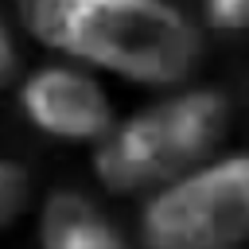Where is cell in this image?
I'll use <instances>...</instances> for the list:
<instances>
[{
	"mask_svg": "<svg viewBox=\"0 0 249 249\" xmlns=\"http://www.w3.org/2000/svg\"><path fill=\"white\" fill-rule=\"evenodd\" d=\"M16 27L51 58L171 93L195 82L206 43L171 0H16Z\"/></svg>",
	"mask_w": 249,
	"mask_h": 249,
	"instance_id": "cell-1",
	"label": "cell"
},
{
	"mask_svg": "<svg viewBox=\"0 0 249 249\" xmlns=\"http://www.w3.org/2000/svg\"><path fill=\"white\" fill-rule=\"evenodd\" d=\"M230 124V97L214 86L191 82L124 113L117 128L89 148V175L105 195L144 202L160 187L222 156Z\"/></svg>",
	"mask_w": 249,
	"mask_h": 249,
	"instance_id": "cell-2",
	"label": "cell"
},
{
	"mask_svg": "<svg viewBox=\"0 0 249 249\" xmlns=\"http://www.w3.org/2000/svg\"><path fill=\"white\" fill-rule=\"evenodd\" d=\"M144 249L249 245V152H222L140 202Z\"/></svg>",
	"mask_w": 249,
	"mask_h": 249,
	"instance_id": "cell-3",
	"label": "cell"
},
{
	"mask_svg": "<svg viewBox=\"0 0 249 249\" xmlns=\"http://www.w3.org/2000/svg\"><path fill=\"white\" fill-rule=\"evenodd\" d=\"M12 97L19 117L39 136L58 144L97 148L121 121L105 78L66 58H47L31 66L12 89Z\"/></svg>",
	"mask_w": 249,
	"mask_h": 249,
	"instance_id": "cell-4",
	"label": "cell"
},
{
	"mask_svg": "<svg viewBox=\"0 0 249 249\" xmlns=\"http://www.w3.org/2000/svg\"><path fill=\"white\" fill-rule=\"evenodd\" d=\"M39 249H132V241L89 195L58 187L39 206Z\"/></svg>",
	"mask_w": 249,
	"mask_h": 249,
	"instance_id": "cell-5",
	"label": "cell"
},
{
	"mask_svg": "<svg viewBox=\"0 0 249 249\" xmlns=\"http://www.w3.org/2000/svg\"><path fill=\"white\" fill-rule=\"evenodd\" d=\"M35 206V175L27 163H19L16 156L0 160V226L12 230L27 218V210Z\"/></svg>",
	"mask_w": 249,
	"mask_h": 249,
	"instance_id": "cell-6",
	"label": "cell"
},
{
	"mask_svg": "<svg viewBox=\"0 0 249 249\" xmlns=\"http://www.w3.org/2000/svg\"><path fill=\"white\" fill-rule=\"evenodd\" d=\"M202 16H206V27L214 31H226V35L249 31V0H202Z\"/></svg>",
	"mask_w": 249,
	"mask_h": 249,
	"instance_id": "cell-7",
	"label": "cell"
},
{
	"mask_svg": "<svg viewBox=\"0 0 249 249\" xmlns=\"http://www.w3.org/2000/svg\"><path fill=\"white\" fill-rule=\"evenodd\" d=\"M19 27H12V23H4L0 27V82L8 86V89H16L19 86V78L31 70V66H23V54H19Z\"/></svg>",
	"mask_w": 249,
	"mask_h": 249,
	"instance_id": "cell-8",
	"label": "cell"
}]
</instances>
